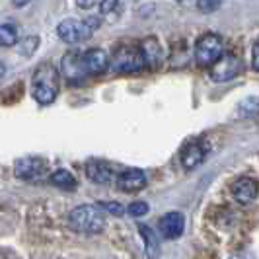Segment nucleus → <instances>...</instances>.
I'll return each instance as SVG.
<instances>
[{
	"mask_svg": "<svg viewBox=\"0 0 259 259\" xmlns=\"http://www.w3.org/2000/svg\"><path fill=\"white\" fill-rule=\"evenodd\" d=\"M100 18L92 16L86 20H76V18H66L57 26V35L63 39L65 43H80L92 37V33L100 27Z\"/></svg>",
	"mask_w": 259,
	"mask_h": 259,
	"instance_id": "7ed1b4c3",
	"label": "nucleus"
},
{
	"mask_svg": "<svg viewBox=\"0 0 259 259\" xmlns=\"http://www.w3.org/2000/svg\"><path fill=\"white\" fill-rule=\"evenodd\" d=\"M141 51H143L144 61H146V68L156 70L158 66L162 65V61H164V51H162L158 39H154V37L144 39L143 43H141Z\"/></svg>",
	"mask_w": 259,
	"mask_h": 259,
	"instance_id": "ddd939ff",
	"label": "nucleus"
},
{
	"mask_svg": "<svg viewBox=\"0 0 259 259\" xmlns=\"http://www.w3.org/2000/svg\"><path fill=\"white\" fill-rule=\"evenodd\" d=\"M98 207L102 208V210H107V212H111V214H115V217H121L123 212H125V208L121 207L119 203H98Z\"/></svg>",
	"mask_w": 259,
	"mask_h": 259,
	"instance_id": "412c9836",
	"label": "nucleus"
},
{
	"mask_svg": "<svg viewBox=\"0 0 259 259\" xmlns=\"http://www.w3.org/2000/svg\"><path fill=\"white\" fill-rule=\"evenodd\" d=\"M182 4H185V6H189V4H195L197 6V0H180Z\"/></svg>",
	"mask_w": 259,
	"mask_h": 259,
	"instance_id": "393cba45",
	"label": "nucleus"
},
{
	"mask_svg": "<svg viewBox=\"0 0 259 259\" xmlns=\"http://www.w3.org/2000/svg\"><path fill=\"white\" fill-rule=\"evenodd\" d=\"M242 61L232 55V53H226L222 55V59L214 66H210V78L214 82H226V80H232L234 76H238L242 72Z\"/></svg>",
	"mask_w": 259,
	"mask_h": 259,
	"instance_id": "0eeeda50",
	"label": "nucleus"
},
{
	"mask_svg": "<svg viewBox=\"0 0 259 259\" xmlns=\"http://www.w3.org/2000/svg\"><path fill=\"white\" fill-rule=\"evenodd\" d=\"M18 43V29L12 24H0V45L14 47Z\"/></svg>",
	"mask_w": 259,
	"mask_h": 259,
	"instance_id": "a211bd4d",
	"label": "nucleus"
},
{
	"mask_svg": "<svg viewBox=\"0 0 259 259\" xmlns=\"http://www.w3.org/2000/svg\"><path fill=\"white\" fill-rule=\"evenodd\" d=\"M59 94V72L51 63H43L35 68L31 78V96L41 105H51Z\"/></svg>",
	"mask_w": 259,
	"mask_h": 259,
	"instance_id": "f257e3e1",
	"label": "nucleus"
},
{
	"mask_svg": "<svg viewBox=\"0 0 259 259\" xmlns=\"http://www.w3.org/2000/svg\"><path fill=\"white\" fill-rule=\"evenodd\" d=\"M127 210H129L131 217H144L148 212V205L144 201H135V203H131Z\"/></svg>",
	"mask_w": 259,
	"mask_h": 259,
	"instance_id": "6ab92c4d",
	"label": "nucleus"
},
{
	"mask_svg": "<svg viewBox=\"0 0 259 259\" xmlns=\"http://www.w3.org/2000/svg\"><path fill=\"white\" fill-rule=\"evenodd\" d=\"M207 156V144L203 141H193V143L185 144L182 150V164L183 168L193 169L197 168Z\"/></svg>",
	"mask_w": 259,
	"mask_h": 259,
	"instance_id": "9b49d317",
	"label": "nucleus"
},
{
	"mask_svg": "<svg viewBox=\"0 0 259 259\" xmlns=\"http://www.w3.org/2000/svg\"><path fill=\"white\" fill-rule=\"evenodd\" d=\"M251 66L259 72V41L253 45V51H251Z\"/></svg>",
	"mask_w": 259,
	"mask_h": 259,
	"instance_id": "b1692460",
	"label": "nucleus"
},
{
	"mask_svg": "<svg viewBox=\"0 0 259 259\" xmlns=\"http://www.w3.org/2000/svg\"><path fill=\"white\" fill-rule=\"evenodd\" d=\"M24 45H27V49L24 51V55H31V53L37 49V45H39V37H26L24 41H22Z\"/></svg>",
	"mask_w": 259,
	"mask_h": 259,
	"instance_id": "5701e85b",
	"label": "nucleus"
},
{
	"mask_svg": "<svg viewBox=\"0 0 259 259\" xmlns=\"http://www.w3.org/2000/svg\"><path fill=\"white\" fill-rule=\"evenodd\" d=\"M109 68L113 72H139L146 68V61H144V55L141 51V47H131V45H123L119 47L111 61H109Z\"/></svg>",
	"mask_w": 259,
	"mask_h": 259,
	"instance_id": "20e7f679",
	"label": "nucleus"
},
{
	"mask_svg": "<svg viewBox=\"0 0 259 259\" xmlns=\"http://www.w3.org/2000/svg\"><path fill=\"white\" fill-rule=\"evenodd\" d=\"M117 187L125 193H137L146 187V176H144L143 169L129 168L123 169L119 176H117Z\"/></svg>",
	"mask_w": 259,
	"mask_h": 259,
	"instance_id": "6e6552de",
	"label": "nucleus"
},
{
	"mask_svg": "<svg viewBox=\"0 0 259 259\" xmlns=\"http://www.w3.org/2000/svg\"><path fill=\"white\" fill-rule=\"evenodd\" d=\"M14 174L24 182H39L47 176V162L41 158H22L16 162Z\"/></svg>",
	"mask_w": 259,
	"mask_h": 259,
	"instance_id": "423d86ee",
	"label": "nucleus"
},
{
	"mask_svg": "<svg viewBox=\"0 0 259 259\" xmlns=\"http://www.w3.org/2000/svg\"><path fill=\"white\" fill-rule=\"evenodd\" d=\"M119 8V0H102L100 2V12L102 14H111Z\"/></svg>",
	"mask_w": 259,
	"mask_h": 259,
	"instance_id": "4be33fe9",
	"label": "nucleus"
},
{
	"mask_svg": "<svg viewBox=\"0 0 259 259\" xmlns=\"http://www.w3.org/2000/svg\"><path fill=\"white\" fill-rule=\"evenodd\" d=\"M139 232H141L144 240V251H146L148 259H158V255H160V244H158V238L152 232V228H148L146 224H141Z\"/></svg>",
	"mask_w": 259,
	"mask_h": 259,
	"instance_id": "2eb2a0df",
	"label": "nucleus"
},
{
	"mask_svg": "<svg viewBox=\"0 0 259 259\" xmlns=\"http://www.w3.org/2000/svg\"><path fill=\"white\" fill-rule=\"evenodd\" d=\"M160 234L166 238V240H176L183 234L185 228V217L178 210H171L168 214H164L160 219Z\"/></svg>",
	"mask_w": 259,
	"mask_h": 259,
	"instance_id": "9d476101",
	"label": "nucleus"
},
{
	"mask_svg": "<svg viewBox=\"0 0 259 259\" xmlns=\"http://www.w3.org/2000/svg\"><path fill=\"white\" fill-rule=\"evenodd\" d=\"M63 68H65V76H72V74H80L84 70L82 66V55L76 53H68L63 59Z\"/></svg>",
	"mask_w": 259,
	"mask_h": 259,
	"instance_id": "f3484780",
	"label": "nucleus"
},
{
	"mask_svg": "<svg viewBox=\"0 0 259 259\" xmlns=\"http://www.w3.org/2000/svg\"><path fill=\"white\" fill-rule=\"evenodd\" d=\"M221 6V0H197V8L201 12H214Z\"/></svg>",
	"mask_w": 259,
	"mask_h": 259,
	"instance_id": "aec40b11",
	"label": "nucleus"
},
{
	"mask_svg": "<svg viewBox=\"0 0 259 259\" xmlns=\"http://www.w3.org/2000/svg\"><path fill=\"white\" fill-rule=\"evenodd\" d=\"M224 55V43L217 33H205L195 43V61L201 66H214Z\"/></svg>",
	"mask_w": 259,
	"mask_h": 259,
	"instance_id": "39448f33",
	"label": "nucleus"
},
{
	"mask_svg": "<svg viewBox=\"0 0 259 259\" xmlns=\"http://www.w3.org/2000/svg\"><path fill=\"white\" fill-rule=\"evenodd\" d=\"M232 197L242 203V205H247L251 203L255 197H257V182L251 180V178H240L232 183Z\"/></svg>",
	"mask_w": 259,
	"mask_h": 259,
	"instance_id": "f8f14e48",
	"label": "nucleus"
},
{
	"mask_svg": "<svg viewBox=\"0 0 259 259\" xmlns=\"http://www.w3.org/2000/svg\"><path fill=\"white\" fill-rule=\"evenodd\" d=\"M49 180H51L53 185H57V187H61V189H66V191H72V189L76 187L74 176H72L70 171H66V169H57V171H53Z\"/></svg>",
	"mask_w": 259,
	"mask_h": 259,
	"instance_id": "dca6fc26",
	"label": "nucleus"
},
{
	"mask_svg": "<svg viewBox=\"0 0 259 259\" xmlns=\"http://www.w3.org/2000/svg\"><path fill=\"white\" fill-rule=\"evenodd\" d=\"M86 176L94 183H109L113 180L111 168L107 164H104V162H96V160H92V162L86 164Z\"/></svg>",
	"mask_w": 259,
	"mask_h": 259,
	"instance_id": "4468645a",
	"label": "nucleus"
},
{
	"mask_svg": "<svg viewBox=\"0 0 259 259\" xmlns=\"http://www.w3.org/2000/svg\"><path fill=\"white\" fill-rule=\"evenodd\" d=\"M68 224L74 232L98 234L105 228V214L98 205H80L68 212Z\"/></svg>",
	"mask_w": 259,
	"mask_h": 259,
	"instance_id": "f03ea898",
	"label": "nucleus"
},
{
	"mask_svg": "<svg viewBox=\"0 0 259 259\" xmlns=\"http://www.w3.org/2000/svg\"><path fill=\"white\" fill-rule=\"evenodd\" d=\"M82 66L86 74H102L109 68V57L104 49H88L82 55Z\"/></svg>",
	"mask_w": 259,
	"mask_h": 259,
	"instance_id": "1a4fd4ad",
	"label": "nucleus"
},
{
	"mask_svg": "<svg viewBox=\"0 0 259 259\" xmlns=\"http://www.w3.org/2000/svg\"><path fill=\"white\" fill-rule=\"evenodd\" d=\"M4 72H6V70H4V65H2V63H0V78L4 76Z\"/></svg>",
	"mask_w": 259,
	"mask_h": 259,
	"instance_id": "a878e982",
	"label": "nucleus"
}]
</instances>
